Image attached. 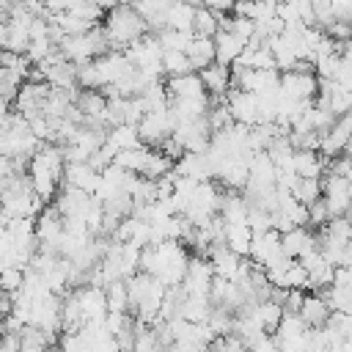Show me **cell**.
I'll list each match as a JSON object with an SVG mask.
<instances>
[{"mask_svg":"<svg viewBox=\"0 0 352 352\" xmlns=\"http://www.w3.org/2000/svg\"><path fill=\"white\" fill-rule=\"evenodd\" d=\"M138 322V319H135ZM168 344L165 338L160 336V327L157 324H140L135 327V344H132V352H165Z\"/></svg>","mask_w":352,"mask_h":352,"instance_id":"cell-16","label":"cell"},{"mask_svg":"<svg viewBox=\"0 0 352 352\" xmlns=\"http://www.w3.org/2000/svg\"><path fill=\"white\" fill-rule=\"evenodd\" d=\"M212 41H214V60L223 63V66L236 63L239 55H242V50H245V41L236 38L231 30H217Z\"/></svg>","mask_w":352,"mask_h":352,"instance_id":"cell-12","label":"cell"},{"mask_svg":"<svg viewBox=\"0 0 352 352\" xmlns=\"http://www.w3.org/2000/svg\"><path fill=\"white\" fill-rule=\"evenodd\" d=\"M300 319L311 327V330H319V327H324V322L330 319V305H327V300L319 294V292H305V300H302V305H300Z\"/></svg>","mask_w":352,"mask_h":352,"instance_id":"cell-10","label":"cell"},{"mask_svg":"<svg viewBox=\"0 0 352 352\" xmlns=\"http://www.w3.org/2000/svg\"><path fill=\"white\" fill-rule=\"evenodd\" d=\"M228 16V14H226ZM223 16L209 11L206 6H195V16H192V36H204V38H214V33L220 30Z\"/></svg>","mask_w":352,"mask_h":352,"instance_id":"cell-19","label":"cell"},{"mask_svg":"<svg viewBox=\"0 0 352 352\" xmlns=\"http://www.w3.org/2000/svg\"><path fill=\"white\" fill-rule=\"evenodd\" d=\"M198 77H201V82H204V91H206L214 102L226 99V94L231 91V66H223V63L214 60V63H209L206 69H201Z\"/></svg>","mask_w":352,"mask_h":352,"instance_id":"cell-8","label":"cell"},{"mask_svg":"<svg viewBox=\"0 0 352 352\" xmlns=\"http://www.w3.org/2000/svg\"><path fill=\"white\" fill-rule=\"evenodd\" d=\"M63 148L58 143H41L38 151L28 160V182L33 187V192L44 201L52 204L60 184H63Z\"/></svg>","mask_w":352,"mask_h":352,"instance_id":"cell-1","label":"cell"},{"mask_svg":"<svg viewBox=\"0 0 352 352\" xmlns=\"http://www.w3.org/2000/svg\"><path fill=\"white\" fill-rule=\"evenodd\" d=\"M283 256V250H280V234L275 231V228H270V231H261V234H253V239H250V253H248V258L256 264V267H270L275 258H280Z\"/></svg>","mask_w":352,"mask_h":352,"instance_id":"cell-6","label":"cell"},{"mask_svg":"<svg viewBox=\"0 0 352 352\" xmlns=\"http://www.w3.org/2000/svg\"><path fill=\"white\" fill-rule=\"evenodd\" d=\"M102 30H104V36L110 41V50H116V52L129 50L138 38H143L148 33V28H146L143 16L135 11V6L110 8L104 14V19H102Z\"/></svg>","mask_w":352,"mask_h":352,"instance_id":"cell-2","label":"cell"},{"mask_svg":"<svg viewBox=\"0 0 352 352\" xmlns=\"http://www.w3.org/2000/svg\"><path fill=\"white\" fill-rule=\"evenodd\" d=\"M322 201L330 212V217H344L352 204V182L346 176L324 170L322 176Z\"/></svg>","mask_w":352,"mask_h":352,"instance_id":"cell-4","label":"cell"},{"mask_svg":"<svg viewBox=\"0 0 352 352\" xmlns=\"http://www.w3.org/2000/svg\"><path fill=\"white\" fill-rule=\"evenodd\" d=\"M173 165H176V162H173L168 154H162L160 148H146L143 162H140V168H138V176H143V179H148V182H157V179L173 173Z\"/></svg>","mask_w":352,"mask_h":352,"instance_id":"cell-11","label":"cell"},{"mask_svg":"<svg viewBox=\"0 0 352 352\" xmlns=\"http://www.w3.org/2000/svg\"><path fill=\"white\" fill-rule=\"evenodd\" d=\"M212 280H214V270L209 264V258L204 256H190V264H187V272L182 278V292L184 294H206L209 297V289H212Z\"/></svg>","mask_w":352,"mask_h":352,"instance_id":"cell-5","label":"cell"},{"mask_svg":"<svg viewBox=\"0 0 352 352\" xmlns=\"http://www.w3.org/2000/svg\"><path fill=\"white\" fill-rule=\"evenodd\" d=\"M38 3L44 6L47 14H66L72 6V0H38Z\"/></svg>","mask_w":352,"mask_h":352,"instance_id":"cell-25","label":"cell"},{"mask_svg":"<svg viewBox=\"0 0 352 352\" xmlns=\"http://www.w3.org/2000/svg\"><path fill=\"white\" fill-rule=\"evenodd\" d=\"M0 322H3V314H0Z\"/></svg>","mask_w":352,"mask_h":352,"instance_id":"cell-26","label":"cell"},{"mask_svg":"<svg viewBox=\"0 0 352 352\" xmlns=\"http://www.w3.org/2000/svg\"><path fill=\"white\" fill-rule=\"evenodd\" d=\"M22 283H25V267H14V264L0 267V292L16 294L22 289Z\"/></svg>","mask_w":352,"mask_h":352,"instance_id":"cell-24","label":"cell"},{"mask_svg":"<svg viewBox=\"0 0 352 352\" xmlns=\"http://www.w3.org/2000/svg\"><path fill=\"white\" fill-rule=\"evenodd\" d=\"M292 168L297 179H322L327 170V160L319 151H294Z\"/></svg>","mask_w":352,"mask_h":352,"instance_id":"cell-13","label":"cell"},{"mask_svg":"<svg viewBox=\"0 0 352 352\" xmlns=\"http://www.w3.org/2000/svg\"><path fill=\"white\" fill-rule=\"evenodd\" d=\"M66 14H72V16L82 19V22H85V25H91V28L102 25V19H104V11L99 8V3H96V0H72V6H69V11H66Z\"/></svg>","mask_w":352,"mask_h":352,"instance_id":"cell-22","label":"cell"},{"mask_svg":"<svg viewBox=\"0 0 352 352\" xmlns=\"http://www.w3.org/2000/svg\"><path fill=\"white\" fill-rule=\"evenodd\" d=\"M280 250L286 258L300 261L311 250H316V234L311 228H289L280 234Z\"/></svg>","mask_w":352,"mask_h":352,"instance_id":"cell-7","label":"cell"},{"mask_svg":"<svg viewBox=\"0 0 352 352\" xmlns=\"http://www.w3.org/2000/svg\"><path fill=\"white\" fill-rule=\"evenodd\" d=\"M289 192L302 206H311V204H316L322 198V179H294Z\"/></svg>","mask_w":352,"mask_h":352,"instance_id":"cell-21","label":"cell"},{"mask_svg":"<svg viewBox=\"0 0 352 352\" xmlns=\"http://www.w3.org/2000/svg\"><path fill=\"white\" fill-rule=\"evenodd\" d=\"M104 146H107L113 154H118V151H124V148H135V146H140L138 129L129 126V124L110 126V129H107V138H104Z\"/></svg>","mask_w":352,"mask_h":352,"instance_id":"cell-18","label":"cell"},{"mask_svg":"<svg viewBox=\"0 0 352 352\" xmlns=\"http://www.w3.org/2000/svg\"><path fill=\"white\" fill-rule=\"evenodd\" d=\"M192 16H195V6L187 0H176L168 8V28L170 30H190L192 33Z\"/></svg>","mask_w":352,"mask_h":352,"instance_id":"cell-20","label":"cell"},{"mask_svg":"<svg viewBox=\"0 0 352 352\" xmlns=\"http://www.w3.org/2000/svg\"><path fill=\"white\" fill-rule=\"evenodd\" d=\"M184 55H187L192 72H201L209 63H214V41L212 38H204V36H192V41L187 44Z\"/></svg>","mask_w":352,"mask_h":352,"instance_id":"cell-15","label":"cell"},{"mask_svg":"<svg viewBox=\"0 0 352 352\" xmlns=\"http://www.w3.org/2000/svg\"><path fill=\"white\" fill-rule=\"evenodd\" d=\"M250 239H253V231L248 228V223H245V226H228V223H226V228H223V245H226L231 253H236L239 258H248V253H250Z\"/></svg>","mask_w":352,"mask_h":352,"instance_id":"cell-17","label":"cell"},{"mask_svg":"<svg viewBox=\"0 0 352 352\" xmlns=\"http://www.w3.org/2000/svg\"><path fill=\"white\" fill-rule=\"evenodd\" d=\"M63 184L94 195V190L99 184V170H94L91 162H66V168H63Z\"/></svg>","mask_w":352,"mask_h":352,"instance_id":"cell-9","label":"cell"},{"mask_svg":"<svg viewBox=\"0 0 352 352\" xmlns=\"http://www.w3.org/2000/svg\"><path fill=\"white\" fill-rule=\"evenodd\" d=\"M165 88H168V99H190V96H204L206 94L198 72H190V74H182V77H168Z\"/></svg>","mask_w":352,"mask_h":352,"instance_id":"cell-14","label":"cell"},{"mask_svg":"<svg viewBox=\"0 0 352 352\" xmlns=\"http://www.w3.org/2000/svg\"><path fill=\"white\" fill-rule=\"evenodd\" d=\"M190 72H192V66H190L184 52H176V50L162 52V74L165 77H182V74H190Z\"/></svg>","mask_w":352,"mask_h":352,"instance_id":"cell-23","label":"cell"},{"mask_svg":"<svg viewBox=\"0 0 352 352\" xmlns=\"http://www.w3.org/2000/svg\"><path fill=\"white\" fill-rule=\"evenodd\" d=\"M138 140L146 148H160L176 129V118L170 116V110H157V113H146L138 121Z\"/></svg>","mask_w":352,"mask_h":352,"instance_id":"cell-3","label":"cell"}]
</instances>
